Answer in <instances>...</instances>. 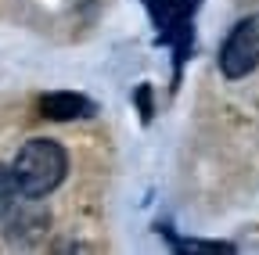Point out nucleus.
I'll list each match as a JSON object with an SVG mask.
<instances>
[{
	"label": "nucleus",
	"instance_id": "7ed1b4c3",
	"mask_svg": "<svg viewBox=\"0 0 259 255\" xmlns=\"http://www.w3.org/2000/svg\"><path fill=\"white\" fill-rule=\"evenodd\" d=\"M259 65V15L241 18L220 47V72L227 79H245Z\"/></svg>",
	"mask_w": 259,
	"mask_h": 255
},
{
	"label": "nucleus",
	"instance_id": "f03ea898",
	"mask_svg": "<svg viewBox=\"0 0 259 255\" xmlns=\"http://www.w3.org/2000/svg\"><path fill=\"white\" fill-rule=\"evenodd\" d=\"M144 4H148V11L155 18L158 36L173 47L177 72H180V65L187 61V54H191V40H194L191 15H194V8H198V0H144Z\"/></svg>",
	"mask_w": 259,
	"mask_h": 255
},
{
	"label": "nucleus",
	"instance_id": "423d86ee",
	"mask_svg": "<svg viewBox=\"0 0 259 255\" xmlns=\"http://www.w3.org/2000/svg\"><path fill=\"white\" fill-rule=\"evenodd\" d=\"M15 194H18V180H15V169L0 166V219H8L15 212Z\"/></svg>",
	"mask_w": 259,
	"mask_h": 255
},
{
	"label": "nucleus",
	"instance_id": "0eeeda50",
	"mask_svg": "<svg viewBox=\"0 0 259 255\" xmlns=\"http://www.w3.org/2000/svg\"><path fill=\"white\" fill-rule=\"evenodd\" d=\"M180 251H234V244H223V241H177Z\"/></svg>",
	"mask_w": 259,
	"mask_h": 255
},
{
	"label": "nucleus",
	"instance_id": "6e6552de",
	"mask_svg": "<svg viewBox=\"0 0 259 255\" xmlns=\"http://www.w3.org/2000/svg\"><path fill=\"white\" fill-rule=\"evenodd\" d=\"M134 101H137V108H141V119H144V122H151L155 108H151V86H148V83H141V86H137Z\"/></svg>",
	"mask_w": 259,
	"mask_h": 255
},
{
	"label": "nucleus",
	"instance_id": "39448f33",
	"mask_svg": "<svg viewBox=\"0 0 259 255\" xmlns=\"http://www.w3.org/2000/svg\"><path fill=\"white\" fill-rule=\"evenodd\" d=\"M47 227H51V212H47L36 198H29V201H22V209L11 216L8 237H11V241H22V244H32V241L44 237Z\"/></svg>",
	"mask_w": 259,
	"mask_h": 255
},
{
	"label": "nucleus",
	"instance_id": "20e7f679",
	"mask_svg": "<svg viewBox=\"0 0 259 255\" xmlns=\"http://www.w3.org/2000/svg\"><path fill=\"white\" fill-rule=\"evenodd\" d=\"M94 112H97L94 101L83 97V93H72V90H54V93L40 97V115L51 122H72V119H87Z\"/></svg>",
	"mask_w": 259,
	"mask_h": 255
},
{
	"label": "nucleus",
	"instance_id": "f257e3e1",
	"mask_svg": "<svg viewBox=\"0 0 259 255\" xmlns=\"http://www.w3.org/2000/svg\"><path fill=\"white\" fill-rule=\"evenodd\" d=\"M11 169H15V180H18V194L44 198L65 180V173H69V155H65V147L58 140L36 137V140L22 144Z\"/></svg>",
	"mask_w": 259,
	"mask_h": 255
}]
</instances>
